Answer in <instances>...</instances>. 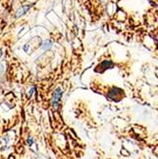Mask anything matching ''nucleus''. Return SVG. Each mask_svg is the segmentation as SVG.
Returning <instances> with one entry per match:
<instances>
[{"label": "nucleus", "instance_id": "nucleus-8", "mask_svg": "<svg viewBox=\"0 0 158 159\" xmlns=\"http://www.w3.org/2000/svg\"><path fill=\"white\" fill-rule=\"evenodd\" d=\"M23 50H24V52H28V50H29V45H28V44L24 45V47H23Z\"/></svg>", "mask_w": 158, "mask_h": 159}, {"label": "nucleus", "instance_id": "nucleus-5", "mask_svg": "<svg viewBox=\"0 0 158 159\" xmlns=\"http://www.w3.org/2000/svg\"><path fill=\"white\" fill-rule=\"evenodd\" d=\"M52 47V42L49 39L45 40L42 44V49L43 50H50Z\"/></svg>", "mask_w": 158, "mask_h": 159}, {"label": "nucleus", "instance_id": "nucleus-7", "mask_svg": "<svg viewBox=\"0 0 158 159\" xmlns=\"http://www.w3.org/2000/svg\"><path fill=\"white\" fill-rule=\"evenodd\" d=\"M34 89H35L34 87H33V88H32V89L30 90V92H29V96H31V95H32V94L34 93Z\"/></svg>", "mask_w": 158, "mask_h": 159}, {"label": "nucleus", "instance_id": "nucleus-3", "mask_svg": "<svg viewBox=\"0 0 158 159\" xmlns=\"http://www.w3.org/2000/svg\"><path fill=\"white\" fill-rule=\"evenodd\" d=\"M32 8V5H26V6H22L20 9H18L17 10V11H16V18H19V17H21L23 14H25L29 10H30Z\"/></svg>", "mask_w": 158, "mask_h": 159}, {"label": "nucleus", "instance_id": "nucleus-10", "mask_svg": "<svg viewBox=\"0 0 158 159\" xmlns=\"http://www.w3.org/2000/svg\"><path fill=\"white\" fill-rule=\"evenodd\" d=\"M150 1H151V0H150Z\"/></svg>", "mask_w": 158, "mask_h": 159}, {"label": "nucleus", "instance_id": "nucleus-4", "mask_svg": "<svg viewBox=\"0 0 158 159\" xmlns=\"http://www.w3.org/2000/svg\"><path fill=\"white\" fill-rule=\"evenodd\" d=\"M112 67H113V63L111 60H105L98 66V68H100V70H101V71H103V70H105L107 69H111Z\"/></svg>", "mask_w": 158, "mask_h": 159}, {"label": "nucleus", "instance_id": "nucleus-1", "mask_svg": "<svg viewBox=\"0 0 158 159\" xmlns=\"http://www.w3.org/2000/svg\"><path fill=\"white\" fill-rule=\"evenodd\" d=\"M62 95H63V91L61 90V88H57L54 91L53 95H52V105L54 110L58 109V106H59V103L61 101Z\"/></svg>", "mask_w": 158, "mask_h": 159}, {"label": "nucleus", "instance_id": "nucleus-6", "mask_svg": "<svg viewBox=\"0 0 158 159\" xmlns=\"http://www.w3.org/2000/svg\"><path fill=\"white\" fill-rule=\"evenodd\" d=\"M27 141H28V144H29V145H30V146H32L33 144H34V139L32 138V136H30V137H29Z\"/></svg>", "mask_w": 158, "mask_h": 159}, {"label": "nucleus", "instance_id": "nucleus-2", "mask_svg": "<svg viewBox=\"0 0 158 159\" xmlns=\"http://www.w3.org/2000/svg\"><path fill=\"white\" fill-rule=\"evenodd\" d=\"M122 95H123V91L119 88H112L108 93V96L112 100H115V99L118 100L122 97Z\"/></svg>", "mask_w": 158, "mask_h": 159}, {"label": "nucleus", "instance_id": "nucleus-9", "mask_svg": "<svg viewBox=\"0 0 158 159\" xmlns=\"http://www.w3.org/2000/svg\"><path fill=\"white\" fill-rule=\"evenodd\" d=\"M2 54H3L2 51H0V57H1V56H2Z\"/></svg>", "mask_w": 158, "mask_h": 159}]
</instances>
